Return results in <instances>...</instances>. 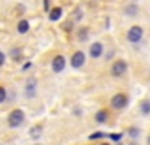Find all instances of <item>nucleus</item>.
<instances>
[{
  "label": "nucleus",
  "mask_w": 150,
  "mask_h": 145,
  "mask_svg": "<svg viewBox=\"0 0 150 145\" xmlns=\"http://www.w3.org/2000/svg\"><path fill=\"white\" fill-rule=\"evenodd\" d=\"M4 62H6V55L0 51V65H4Z\"/></svg>",
  "instance_id": "21"
},
{
  "label": "nucleus",
  "mask_w": 150,
  "mask_h": 145,
  "mask_svg": "<svg viewBox=\"0 0 150 145\" xmlns=\"http://www.w3.org/2000/svg\"><path fill=\"white\" fill-rule=\"evenodd\" d=\"M125 71H127V62H125V60H117V62L111 65V75H113V76H122Z\"/></svg>",
  "instance_id": "4"
},
{
  "label": "nucleus",
  "mask_w": 150,
  "mask_h": 145,
  "mask_svg": "<svg viewBox=\"0 0 150 145\" xmlns=\"http://www.w3.org/2000/svg\"><path fill=\"white\" fill-rule=\"evenodd\" d=\"M6 97H7L6 89H4V87H0V103H4V101H6Z\"/></svg>",
  "instance_id": "18"
},
{
  "label": "nucleus",
  "mask_w": 150,
  "mask_h": 145,
  "mask_svg": "<svg viewBox=\"0 0 150 145\" xmlns=\"http://www.w3.org/2000/svg\"><path fill=\"white\" fill-rule=\"evenodd\" d=\"M141 37H143V28L139 25H134V27L129 28V32H127V41L129 43H132V44L134 43H139Z\"/></svg>",
  "instance_id": "2"
},
{
  "label": "nucleus",
  "mask_w": 150,
  "mask_h": 145,
  "mask_svg": "<svg viewBox=\"0 0 150 145\" xmlns=\"http://www.w3.org/2000/svg\"><path fill=\"white\" fill-rule=\"evenodd\" d=\"M110 138H111L113 141H118V140H122V134H118V133H113V134H110Z\"/></svg>",
  "instance_id": "20"
},
{
  "label": "nucleus",
  "mask_w": 150,
  "mask_h": 145,
  "mask_svg": "<svg viewBox=\"0 0 150 145\" xmlns=\"http://www.w3.org/2000/svg\"><path fill=\"white\" fill-rule=\"evenodd\" d=\"M127 103H129V97H127L125 94H115V96L111 97V106H113L115 110H124V108L127 106Z\"/></svg>",
  "instance_id": "3"
},
{
  "label": "nucleus",
  "mask_w": 150,
  "mask_h": 145,
  "mask_svg": "<svg viewBox=\"0 0 150 145\" xmlns=\"http://www.w3.org/2000/svg\"><path fill=\"white\" fill-rule=\"evenodd\" d=\"M106 134L104 133H101V131H97V133H94V134H90L88 136V140H97V138H104Z\"/></svg>",
  "instance_id": "17"
},
{
  "label": "nucleus",
  "mask_w": 150,
  "mask_h": 145,
  "mask_svg": "<svg viewBox=\"0 0 150 145\" xmlns=\"http://www.w3.org/2000/svg\"><path fill=\"white\" fill-rule=\"evenodd\" d=\"M44 7H46V11H50V0H44Z\"/></svg>",
  "instance_id": "24"
},
{
  "label": "nucleus",
  "mask_w": 150,
  "mask_h": 145,
  "mask_svg": "<svg viewBox=\"0 0 150 145\" xmlns=\"http://www.w3.org/2000/svg\"><path fill=\"white\" fill-rule=\"evenodd\" d=\"M62 18V9L60 7H53L51 11H50V20L51 21H58Z\"/></svg>",
  "instance_id": "8"
},
{
  "label": "nucleus",
  "mask_w": 150,
  "mask_h": 145,
  "mask_svg": "<svg viewBox=\"0 0 150 145\" xmlns=\"http://www.w3.org/2000/svg\"><path fill=\"white\" fill-rule=\"evenodd\" d=\"M30 67H32V64H30V62H27V64H25V65H23V71H28V69H30Z\"/></svg>",
  "instance_id": "23"
},
{
  "label": "nucleus",
  "mask_w": 150,
  "mask_h": 145,
  "mask_svg": "<svg viewBox=\"0 0 150 145\" xmlns=\"http://www.w3.org/2000/svg\"><path fill=\"white\" fill-rule=\"evenodd\" d=\"M101 55H103V44H101V43L90 44V57H92V58H99Z\"/></svg>",
  "instance_id": "7"
},
{
  "label": "nucleus",
  "mask_w": 150,
  "mask_h": 145,
  "mask_svg": "<svg viewBox=\"0 0 150 145\" xmlns=\"http://www.w3.org/2000/svg\"><path fill=\"white\" fill-rule=\"evenodd\" d=\"M108 117H110V115H108V110H99V112L96 113V120L101 122V124H103V122H108Z\"/></svg>",
  "instance_id": "9"
},
{
  "label": "nucleus",
  "mask_w": 150,
  "mask_h": 145,
  "mask_svg": "<svg viewBox=\"0 0 150 145\" xmlns=\"http://www.w3.org/2000/svg\"><path fill=\"white\" fill-rule=\"evenodd\" d=\"M138 134H139V129H134V127L129 129V136H131V138H136Z\"/></svg>",
  "instance_id": "19"
},
{
  "label": "nucleus",
  "mask_w": 150,
  "mask_h": 145,
  "mask_svg": "<svg viewBox=\"0 0 150 145\" xmlns=\"http://www.w3.org/2000/svg\"><path fill=\"white\" fill-rule=\"evenodd\" d=\"M131 145H136V141H132V143H131Z\"/></svg>",
  "instance_id": "25"
},
{
  "label": "nucleus",
  "mask_w": 150,
  "mask_h": 145,
  "mask_svg": "<svg viewBox=\"0 0 150 145\" xmlns=\"http://www.w3.org/2000/svg\"><path fill=\"white\" fill-rule=\"evenodd\" d=\"M23 120H25L23 110H14V112H11V113H9V119H7L9 127H20V126L23 124Z\"/></svg>",
  "instance_id": "1"
},
{
  "label": "nucleus",
  "mask_w": 150,
  "mask_h": 145,
  "mask_svg": "<svg viewBox=\"0 0 150 145\" xmlns=\"http://www.w3.org/2000/svg\"><path fill=\"white\" fill-rule=\"evenodd\" d=\"M11 57H13L14 60H20V58H21V50H20V48H14V50L11 51Z\"/></svg>",
  "instance_id": "15"
},
{
  "label": "nucleus",
  "mask_w": 150,
  "mask_h": 145,
  "mask_svg": "<svg viewBox=\"0 0 150 145\" xmlns=\"http://www.w3.org/2000/svg\"><path fill=\"white\" fill-rule=\"evenodd\" d=\"M125 14H127V16L138 14V6H129V7H125Z\"/></svg>",
  "instance_id": "13"
},
{
  "label": "nucleus",
  "mask_w": 150,
  "mask_h": 145,
  "mask_svg": "<svg viewBox=\"0 0 150 145\" xmlns=\"http://www.w3.org/2000/svg\"><path fill=\"white\" fill-rule=\"evenodd\" d=\"M71 65H72L74 69L83 67V65H85V53H83V51H76V53L72 55V58H71Z\"/></svg>",
  "instance_id": "5"
},
{
  "label": "nucleus",
  "mask_w": 150,
  "mask_h": 145,
  "mask_svg": "<svg viewBox=\"0 0 150 145\" xmlns=\"http://www.w3.org/2000/svg\"><path fill=\"white\" fill-rule=\"evenodd\" d=\"M41 134H42V127H41V126H35V127L30 129V136H32V140H37Z\"/></svg>",
  "instance_id": "12"
},
{
  "label": "nucleus",
  "mask_w": 150,
  "mask_h": 145,
  "mask_svg": "<svg viewBox=\"0 0 150 145\" xmlns=\"http://www.w3.org/2000/svg\"><path fill=\"white\" fill-rule=\"evenodd\" d=\"M81 16H83L81 11H76V14H74V18H76V20H81Z\"/></svg>",
  "instance_id": "22"
},
{
  "label": "nucleus",
  "mask_w": 150,
  "mask_h": 145,
  "mask_svg": "<svg viewBox=\"0 0 150 145\" xmlns=\"http://www.w3.org/2000/svg\"><path fill=\"white\" fill-rule=\"evenodd\" d=\"M87 36H88V30H87V28H83V30L78 34V39H80L81 43H85V41H87Z\"/></svg>",
  "instance_id": "16"
},
{
  "label": "nucleus",
  "mask_w": 150,
  "mask_h": 145,
  "mask_svg": "<svg viewBox=\"0 0 150 145\" xmlns=\"http://www.w3.org/2000/svg\"><path fill=\"white\" fill-rule=\"evenodd\" d=\"M28 28H30V23H28L27 20H21V21L18 23V32H20V34H27Z\"/></svg>",
  "instance_id": "10"
},
{
  "label": "nucleus",
  "mask_w": 150,
  "mask_h": 145,
  "mask_svg": "<svg viewBox=\"0 0 150 145\" xmlns=\"http://www.w3.org/2000/svg\"><path fill=\"white\" fill-rule=\"evenodd\" d=\"M148 112H150V103L148 101H143L141 103V113L143 115H148Z\"/></svg>",
  "instance_id": "14"
},
{
  "label": "nucleus",
  "mask_w": 150,
  "mask_h": 145,
  "mask_svg": "<svg viewBox=\"0 0 150 145\" xmlns=\"http://www.w3.org/2000/svg\"><path fill=\"white\" fill-rule=\"evenodd\" d=\"M101 145H110V143H101Z\"/></svg>",
  "instance_id": "26"
},
{
  "label": "nucleus",
  "mask_w": 150,
  "mask_h": 145,
  "mask_svg": "<svg viewBox=\"0 0 150 145\" xmlns=\"http://www.w3.org/2000/svg\"><path fill=\"white\" fill-rule=\"evenodd\" d=\"M51 69H53L55 72H62V71L65 69V58H64L62 55H57V57L53 58V62H51Z\"/></svg>",
  "instance_id": "6"
},
{
  "label": "nucleus",
  "mask_w": 150,
  "mask_h": 145,
  "mask_svg": "<svg viewBox=\"0 0 150 145\" xmlns=\"http://www.w3.org/2000/svg\"><path fill=\"white\" fill-rule=\"evenodd\" d=\"M34 87H35V80L30 78V80L27 82V96H28V97H34Z\"/></svg>",
  "instance_id": "11"
}]
</instances>
